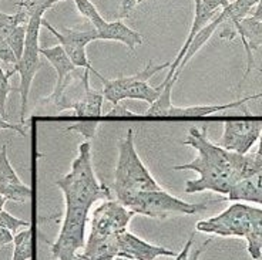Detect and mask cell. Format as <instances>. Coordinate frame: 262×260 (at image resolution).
I'll return each mask as SVG.
<instances>
[{"mask_svg":"<svg viewBox=\"0 0 262 260\" xmlns=\"http://www.w3.org/2000/svg\"><path fill=\"white\" fill-rule=\"evenodd\" d=\"M258 3V0H235L232 3H228V6L224 7V21L218 29H221L220 32V37L224 40H234L236 36L235 27L236 25L244 20L251 9Z\"/></svg>","mask_w":262,"mask_h":260,"instance_id":"cell-17","label":"cell"},{"mask_svg":"<svg viewBox=\"0 0 262 260\" xmlns=\"http://www.w3.org/2000/svg\"><path fill=\"white\" fill-rule=\"evenodd\" d=\"M262 97V92L254 94V96H248V97H243L239 100H235L232 103H227V104H211V105H191V107H176L171 105L170 108L165 112V117H208L211 114H215L220 111L229 110V108H241L248 104L252 100H258Z\"/></svg>","mask_w":262,"mask_h":260,"instance_id":"cell-16","label":"cell"},{"mask_svg":"<svg viewBox=\"0 0 262 260\" xmlns=\"http://www.w3.org/2000/svg\"><path fill=\"white\" fill-rule=\"evenodd\" d=\"M262 121H227L218 145L224 150L236 154H248L249 150L259 141Z\"/></svg>","mask_w":262,"mask_h":260,"instance_id":"cell-11","label":"cell"},{"mask_svg":"<svg viewBox=\"0 0 262 260\" xmlns=\"http://www.w3.org/2000/svg\"><path fill=\"white\" fill-rule=\"evenodd\" d=\"M134 215L117 199H107L93 210L89 234L94 238L117 236L127 230Z\"/></svg>","mask_w":262,"mask_h":260,"instance_id":"cell-9","label":"cell"},{"mask_svg":"<svg viewBox=\"0 0 262 260\" xmlns=\"http://www.w3.org/2000/svg\"><path fill=\"white\" fill-rule=\"evenodd\" d=\"M14 234L6 228H2L0 226V246H7L10 243H13Z\"/></svg>","mask_w":262,"mask_h":260,"instance_id":"cell-31","label":"cell"},{"mask_svg":"<svg viewBox=\"0 0 262 260\" xmlns=\"http://www.w3.org/2000/svg\"><path fill=\"white\" fill-rule=\"evenodd\" d=\"M0 194L6 201L25 203L32 198V189L21 182L7 156V144L0 150Z\"/></svg>","mask_w":262,"mask_h":260,"instance_id":"cell-13","label":"cell"},{"mask_svg":"<svg viewBox=\"0 0 262 260\" xmlns=\"http://www.w3.org/2000/svg\"><path fill=\"white\" fill-rule=\"evenodd\" d=\"M2 130L14 131V132H17L21 137H26V132H25V128H23V124L9 123L6 118L2 115V112H0V131Z\"/></svg>","mask_w":262,"mask_h":260,"instance_id":"cell-29","label":"cell"},{"mask_svg":"<svg viewBox=\"0 0 262 260\" xmlns=\"http://www.w3.org/2000/svg\"><path fill=\"white\" fill-rule=\"evenodd\" d=\"M14 250L12 260H32L33 249H32V230L26 228L25 230H20L19 233L14 234L13 239Z\"/></svg>","mask_w":262,"mask_h":260,"instance_id":"cell-22","label":"cell"},{"mask_svg":"<svg viewBox=\"0 0 262 260\" xmlns=\"http://www.w3.org/2000/svg\"><path fill=\"white\" fill-rule=\"evenodd\" d=\"M211 241H212V239H208V241L204 242L203 245L198 247V249H196L194 253L188 254V256H187V259H185V260H200V257H201V254H203L204 250H205V249L208 247V245H210V243H211Z\"/></svg>","mask_w":262,"mask_h":260,"instance_id":"cell-32","label":"cell"},{"mask_svg":"<svg viewBox=\"0 0 262 260\" xmlns=\"http://www.w3.org/2000/svg\"><path fill=\"white\" fill-rule=\"evenodd\" d=\"M20 2H25V0H20Z\"/></svg>","mask_w":262,"mask_h":260,"instance_id":"cell-38","label":"cell"},{"mask_svg":"<svg viewBox=\"0 0 262 260\" xmlns=\"http://www.w3.org/2000/svg\"><path fill=\"white\" fill-rule=\"evenodd\" d=\"M0 226L2 228L9 229L13 234H16L21 228H30V222L19 219L13 215H10L7 210H2L0 212Z\"/></svg>","mask_w":262,"mask_h":260,"instance_id":"cell-26","label":"cell"},{"mask_svg":"<svg viewBox=\"0 0 262 260\" xmlns=\"http://www.w3.org/2000/svg\"><path fill=\"white\" fill-rule=\"evenodd\" d=\"M98 121H80V123L74 124L67 127V131H73V132H79L80 135H83L85 139H92L96 135V131H97Z\"/></svg>","mask_w":262,"mask_h":260,"instance_id":"cell-27","label":"cell"},{"mask_svg":"<svg viewBox=\"0 0 262 260\" xmlns=\"http://www.w3.org/2000/svg\"><path fill=\"white\" fill-rule=\"evenodd\" d=\"M74 3H76V7H77L79 13L89 20L96 30L101 29L107 23V20L98 13L97 7L94 6L90 0H74Z\"/></svg>","mask_w":262,"mask_h":260,"instance_id":"cell-23","label":"cell"},{"mask_svg":"<svg viewBox=\"0 0 262 260\" xmlns=\"http://www.w3.org/2000/svg\"><path fill=\"white\" fill-rule=\"evenodd\" d=\"M249 202H254V203H259V205H262V191H256V192H254L252 196H251V199H249Z\"/></svg>","mask_w":262,"mask_h":260,"instance_id":"cell-34","label":"cell"},{"mask_svg":"<svg viewBox=\"0 0 262 260\" xmlns=\"http://www.w3.org/2000/svg\"><path fill=\"white\" fill-rule=\"evenodd\" d=\"M98 40H110V41H120L124 46L134 52L136 47L144 43V37L136 30L125 26L121 20L107 21L104 26L97 30Z\"/></svg>","mask_w":262,"mask_h":260,"instance_id":"cell-18","label":"cell"},{"mask_svg":"<svg viewBox=\"0 0 262 260\" xmlns=\"http://www.w3.org/2000/svg\"><path fill=\"white\" fill-rule=\"evenodd\" d=\"M56 185L63 192L66 205L92 209L97 201L114 199L112 188L98 182L92 163V147L89 141L80 144L79 155L73 161L72 169L61 176Z\"/></svg>","mask_w":262,"mask_h":260,"instance_id":"cell-2","label":"cell"},{"mask_svg":"<svg viewBox=\"0 0 262 260\" xmlns=\"http://www.w3.org/2000/svg\"><path fill=\"white\" fill-rule=\"evenodd\" d=\"M41 26L46 27L47 30L59 40L60 46L64 49L67 56L70 57L73 64L76 65L77 68H84V70H90V72L96 70L90 64V61L87 59V53H85V47L94 40H98L97 30L94 27L93 29H85V30H76V29L61 27L60 30H57L45 17L41 20Z\"/></svg>","mask_w":262,"mask_h":260,"instance_id":"cell-10","label":"cell"},{"mask_svg":"<svg viewBox=\"0 0 262 260\" xmlns=\"http://www.w3.org/2000/svg\"><path fill=\"white\" fill-rule=\"evenodd\" d=\"M117 246V256H123V257H128L133 260H156L160 256H171V257L177 256V253L170 249L148 243L128 230L118 234Z\"/></svg>","mask_w":262,"mask_h":260,"instance_id":"cell-12","label":"cell"},{"mask_svg":"<svg viewBox=\"0 0 262 260\" xmlns=\"http://www.w3.org/2000/svg\"><path fill=\"white\" fill-rule=\"evenodd\" d=\"M178 77H180V74H174V77L171 78L170 81H163L165 84L163 91L160 94V97L152 104H150L148 110L144 112V117H165L167 110L172 105V103H171V92H172V88L177 83Z\"/></svg>","mask_w":262,"mask_h":260,"instance_id":"cell-21","label":"cell"},{"mask_svg":"<svg viewBox=\"0 0 262 260\" xmlns=\"http://www.w3.org/2000/svg\"><path fill=\"white\" fill-rule=\"evenodd\" d=\"M5 205H6V198H5V196L0 194V212H2L3 209H5Z\"/></svg>","mask_w":262,"mask_h":260,"instance_id":"cell-35","label":"cell"},{"mask_svg":"<svg viewBox=\"0 0 262 260\" xmlns=\"http://www.w3.org/2000/svg\"><path fill=\"white\" fill-rule=\"evenodd\" d=\"M112 260H133V259H128V257H123V256H116V257H113Z\"/></svg>","mask_w":262,"mask_h":260,"instance_id":"cell-36","label":"cell"},{"mask_svg":"<svg viewBox=\"0 0 262 260\" xmlns=\"http://www.w3.org/2000/svg\"><path fill=\"white\" fill-rule=\"evenodd\" d=\"M140 3V0H123L120 6V20L128 17V14L133 12V9Z\"/></svg>","mask_w":262,"mask_h":260,"instance_id":"cell-30","label":"cell"},{"mask_svg":"<svg viewBox=\"0 0 262 260\" xmlns=\"http://www.w3.org/2000/svg\"><path fill=\"white\" fill-rule=\"evenodd\" d=\"M249 205L234 202L216 216L196 223V230L224 238H245L249 229Z\"/></svg>","mask_w":262,"mask_h":260,"instance_id":"cell-8","label":"cell"},{"mask_svg":"<svg viewBox=\"0 0 262 260\" xmlns=\"http://www.w3.org/2000/svg\"><path fill=\"white\" fill-rule=\"evenodd\" d=\"M14 74V70H9L5 72L0 65V112L5 117L6 115V105H7V97L12 91H16L10 85V78Z\"/></svg>","mask_w":262,"mask_h":260,"instance_id":"cell-25","label":"cell"},{"mask_svg":"<svg viewBox=\"0 0 262 260\" xmlns=\"http://www.w3.org/2000/svg\"><path fill=\"white\" fill-rule=\"evenodd\" d=\"M140 114L130 111L127 107L121 104L113 105V108L107 112V117H137Z\"/></svg>","mask_w":262,"mask_h":260,"instance_id":"cell-28","label":"cell"},{"mask_svg":"<svg viewBox=\"0 0 262 260\" xmlns=\"http://www.w3.org/2000/svg\"><path fill=\"white\" fill-rule=\"evenodd\" d=\"M117 236L94 238L89 234L83 252L76 254L73 260H112L118 253Z\"/></svg>","mask_w":262,"mask_h":260,"instance_id":"cell-19","label":"cell"},{"mask_svg":"<svg viewBox=\"0 0 262 260\" xmlns=\"http://www.w3.org/2000/svg\"><path fill=\"white\" fill-rule=\"evenodd\" d=\"M5 40L10 46V49L13 50L16 57H17V61H19L21 54H23V50H25V43H26V26H17L12 29L7 33Z\"/></svg>","mask_w":262,"mask_h":260,"instance_id":"cell-24","label":"cell"},{"mask_svg":"<svg viewBox=\"0 0 262 260\" xmlns=\"http://www.w3.org/2000/svg\"><path fill=\"white\" fill-rule=\"evenodd\" d=\"M157 189H161V186L140 159L134 145V131L128 128L124 138L118 141V159L112 192L116 195L120 192H145Z\"/></svg>","mask_w":262,"mask_h":260,"instance_id":"cell-5","label":"cell"},{"mask_svg":"<svg viewBox=\"0 0 262 260\" xmlns=\"http://www.w3.org/2000/svg\"><path fill=\"white\" fill-rule=\"evenodd\" d=\"M114 196L131 212L158 221L167 219L171 215H195L207 209L205 203L185 202L170 195L163 188L145 192H120Z\"/></svg>","mask_w":262,"mask_h":260,"instance_id":"cell-4","label":"cell"},{"mask_svg":"<svg viewBox=\"0 0 262 260\" xmlns=\"http://www.w3.org/2000/svg\"><path fill=\"white\" fill-rule=\"evenodd\" d=\"M184 145H190L196 151V158L190 163L176 165L174 171H194L198 179L185 183V194H198L212 191L221 195H228L229 191L239 181L254 175L262 168L255 154H236L224 150L218 144L211 143L207 127H192Z\"/></svg>","mask_w":262,"mask_h":260,"instance_id":"cell-1","label":"cell"},{"mask_svg":"<svg viewBox=\"0 0 262 260\" xmlns=\"http://www.w3.org/2000/svg\"><path fill=\"white\" fill-rule=\"evenodd\" d=\"M236 36H239L243 40V44L247 53V68L244 74L243 81L248 78L249 73L252 68H255V60H254V52H256L262 46V21L256 20L252 16H247L241 20L235 27ZM241 81V84H243Z\"/></svg>","mask_w":262,"mask_h":260,"instance_id":"cell-14","label":"cell"},{"mask_svg":"<svg viewBox=\"0 0 262 260\" xmlns=\"http://www.w3.org/2000/svg\"><path fill=\"white\" fill-rule=\"evenodd\" d=\"M252 17H255L256 20H261L262 21V0H258V3L255 5V10L251 13Z\"/></svg>","mask_w":262,"mask_h":260,"instance_id":"cell-33","label":"cell"},{"mask_svg":"<svg viewBox=\"0 0 262 260\" xmlns=\"http://www.w3.org/2000/svg\"><path fill=\"white\" fill-rule=\"evenodd\" d=\"M90 70H83L80 74V83L84 88V94L70 103L73 114L79 118H98L101 117V107L104 96L103 92L93 90L90 87Z\"/></svg>","mask_w":262,"mask_h":260,"instance_id":"cell-15","label":"cell"},{"mask_svg":"<svg viewBox=\"0 0 262 260\" xmlns=\"http://www.w3.org/2000/svg\"><path fill=\"white\" fill-rule=\"evenodd\" d=\"M247 252L254 260H259L262 256V209L249 208V229L247 236Z\"/></svg>","mask_w":262,"mask_h":260,"instance_id":"cell-20","label":"cell"},{"mask_svg":"<svg viewBox=\"0 0 262 260\" xmlns=\"http://www.w3.org/2000/svg\"><path fill=\"white\" fill-rule=\"evenodd\" d=\"M171 63H163V64H156L152 60H150L143 72L133 74V76H120L117 78H105L103 77L97 70H94L96 77L101 81L103 84V96L104 98L112 103L113 105L120 104L125 98L131 100H141L148 104H152L163 91L164 83H161L157 87H151L148 84L150 80L154 74L163 72L165 68H170Z\"/></svg>","mask_w":262,"mask_h":260,"instance_id":"cell-3","label":"cell"},{"mask_svg":"<svg viewBox=\"0 0 262 260\" xmlns=\"http://www.w3.org/2000/svg\"><path fill=\"white\" fill-rule=\"evenodd\" d=\"M259 144H262V132H261V137H259Z\"/></svg>","mask_w":262,"mask_h":260,"instance_id":"cell-37","label":"cell"},{"mask_svg":"<svg viewBox=\"0 0 262 260\" xmlns=\"http://www.w3.org/2000/svg\"><path fill=\"white\" fill-rule=\"evenodd\" d=\"M90 209L83 206L66 205L64 219L57 239L50 246L52 256L56 260H73L80 249L85 246V226Z\"/></svg>","mask_w":262,"mask_h":260,"instance_id":"cell-7","label":"cell"},{"mask_svg":"<svg viewBox=\"0 0 262 260\" xmlns=\"http://www.w3.org/2000/svg\"><path fill=\"white\" fill-rule=\"evenodd\" d=\"M46 13V10H39L33 14L29 23L26 25V43H25V50L20 60L14 64V73H19L20 85L17 91L21 100V110H20V124H25L27 115V108H29V94H30V87L36 74L41 68V61H40V27H41V20Z\"/></svg>","mask_w":262,"mask_h":260,"instance_id":"cell-6","label":"cell"}]
</instances>
